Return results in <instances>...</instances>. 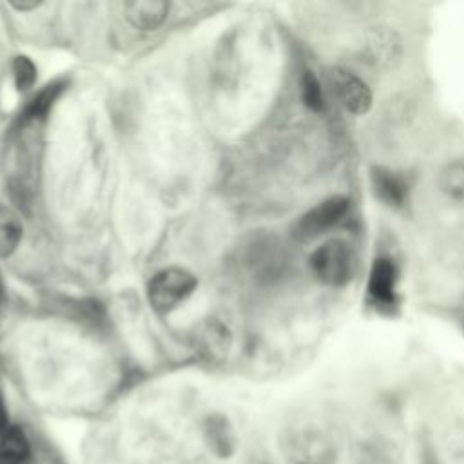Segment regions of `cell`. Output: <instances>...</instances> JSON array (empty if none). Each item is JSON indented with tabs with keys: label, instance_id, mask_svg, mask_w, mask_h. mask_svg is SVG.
<instances>
[{
	"label": "cell",
	"instance_id": "3957f363",
	"mask_svg": "<svg viewBox=\"0 0 464 464\" xmlns=\"http://www.w3.org/2000/svg\"><path fill=\"white\" fill-rule=\"evenodd\" d=\"M348 199L344 196H334L303 214L295 225H294V237L306 241L319 234H323L326 228L335 225L348 210Z\"/></svg>",
	"mask_w": 464,
	"mask_h": 464
},
{
	"label": "cell",
	"instance_id": "ba28073f",
	"mask_svg": "<svg viewBox=\"0 0 464 464\" xmlns=\"http://www.w3.org/2000/svg\"><path fill=\"white\" fill-rule=\"evenodd\" d=\"M399 38L390 27H373L366 36L364 51L375 65H392L399 56Z\"/></svg>",
	"mask_w": 464,
	"mask_h": 464
},
{
	"label": "cell",
	"instance_id": "4fadbf2b",
	"mask_svg": "<svg viewBox=\"0 0 464 464\" xmlns=\"http://www.w3.org/2000/svg\"><path fill=\"white\" fill-rule=\"evenodd\" d=\"M228 332L223 324L219 323H208L199 335V350L207 355V357H216V355H223L228 348Z\"/></svg>",
	"mask_w": 464,
	"mask_h": 464
},
{
	"label": "cell",
	"instance_id": "5bb4252c",
	"mask_svg": "<svg viewBox=\"0 0 464 464\" xmlns=\"http://www.w3.org/2000/svg\"><path fill=\"white\" fill-rule=\"evenodd\" d=\"M62 89H63V83H60V82H53V83L45 85V87L29 102V105L25 107L24 120H25V121H31V120H40V118H44V116L49 112V109L53 107L54 100L60 96Z\"/></svg>",
	"mask_w": 464,
	"mask_h": 464
},
{
	"label": "cell",
	"instance_id": "5b68a950",
	"mask_svg": "<svg viewBox=\"0 0 464 464\" xmlns=\"http://www.w3.org/2000/svg\"><path fill=\"white\" fill-rule=\"evenodd\" d=\"M288 457L294 464H332L334 450L317 433H303L290 442Z\"/></svg>",
	"mask_w": 464,
	"mask_h": 464
},
{
	"label": "cell",
	"instance_id": "d6986e66",
	"mask_svg": "<svg viewBox=\"0 0 464 464\" xmlns=\"http://www.w3.org/2000/svg\"><path fill=\"white\" fill-rule=\"evenodd\" d=\"M9 428V419H7V410H5V402L4 397L0 393V435Z\"/></svg>",
	"mask_w": 464,
	"mask_h": 464
},
{
	"label": "cell",
	"instance_id": "e0dca14e",
	"mask_svg": "<svg viewBox=\"0 0 464 464\" xmlns=\"http://www.w3.org/2000/svg\"><path fill=\"white\" fill-rule=\"evenodd\" d=\"M301 92H303V102L312 109V111H321L323 109V92L321 85L312 71H304L301 78Z\"/></svg>",
	"mask_w": 464,
	"mask_h": 464
},
{
	"label": "cell",
	"instance_id": "6da1fadb",
	"mask_svg": "<svg viewBox=\"0 0 464 464\" xmlns=\"http://www.w3.org/2000/svg\"><path fill=\"white\" fill-rule=\"evenodd\" d=\"M196 285L198 281L188 270L169 266L154 274L147 286V297L158 314H169L196 290Z\"/></svg>",
	"mask_w": 464,
	"mask_h": 464
},
{
	"label": "cell",
	"instance_id": "ffe728a7",
	"mask_svg": "<svg viewBox=\"0 0 464 464\" xmlns=\"http://www.w3.org/2000/svg\"><path fill=\"white\" fill-rule=\"evenodd\" d=\"M40 4L31 2V4H13V7H16L18 11H29V9H36Z\"/></svg>",
	"mask_w": 464,
	"mask_h": 464
},
{
	"label": "cell",
	"instance_id": "9c48e42d",
	"mask_svg": "<svg viewBox=\"0 0 464 464\" xmlns=\"http://www.w3.org/2000/svg\"><path fill=\"white\" fill-rule=\"evenodd\" d=\"M372 183L375 188V194L392 207H402L408 198V183L404 178L395 174L390 169L375 167L372 170Z\"/></svg>",
	"mask_w": 464,
	"mask_h": 464
},
{
	"label": "cell",
	"instance_id": "7a4b0ae2",
	"mask_svg": "<svg viewBox=\"0 0 464 464\" xmlns=\"http://www.w3.org/2000/svg\"><path fill=\"white\" fill-rule=\"evenodd\" d=\"M310 266L324 285L341 286L352 276V252L341 239L326 241L310 256Z\"/></svg>",
	"mask_w": 464,
	"mask_h": 464
},
{
	"label": "cell",
	"instance_id": "9a60e30c",
	"mask_svg": "<svg viewBox=\"0 0 464 464\" xmlns=\"http://www.w3.org/2000/svg\"><path fill=\"white\" fill-rule=\"evenodd\" d=\"M207 439L218 455L225 457L232 451V433H230V428L225 426L223 419L218 417V419L208 420Z\"/></svg>",
	"mask_w": 464,
	"mask_h": 464
},
{
	"label": "cell",
	"instance_id": "52a82bcc",
	"mask_svg": "<svg viewBox=\"0 0 464 464\" xmlns=\"http://www.w3.org/2000/svg\"><path fill=\"white\" fill-rule=\"evenodd\" d=\"M129 24L141 31H154L163 24L169 13V4L161 0H138L123 5Z\"/></svg>",
	"mask_w": 464,
	"mask_h": 464
},
{
	"label": "cell",
	"instance_id": "44dd1931",
	"mask_svg": "<svg viewBox=\"0 0 464 464\" xmlns=\"http://www.w3.org/2000/svg\"><path fill=\"white\" fill-rule=\"evenodd\" d=\"M0 303H2V283H0Z\"/></svg>",
	"mask_w": 464,
	"mask_h": 464
},
{
	"label": "cell",
	"instance_id": "8fae6325",
	"mask_svg": "<svg viewBox=\"0 0 464 464\" xmlns=\"http://www.w3.org/2000/svg\"><path fill=\"white\" fill-rule=\"evenodd\" d=\"M22 239L20 218L7 207L0 205V257L11 256Z\"/></svg>",
	"mask_w": 464,
	"mask_h": 464
},
{
	"label": "cell",
	"instance_id": "7c38bea8",
	"mask_svg": "<svg viewBox=\"0 0 464 464\" xmlns=\"http://www.w3.org/2000/svg\"><path fill=\"white\" fill-rule=\"evenodd\" d=\"M440 190L451 199H464V160H453L439 174Z\"/></svg>",
	"mask_w": 464,
	"mask_h": 464
},
{
	"label": "cell",
	"instance_id": "30bf717a",
	"mask_svg": "<svg viewBox=\"0 0 464 464\" xmlns=\"http://www.w3.org/2000/svg\"><path fill=\"white\" fill-rule=\"evenodd\" d=\"M29 459V442L18 426L0 435V464H24Z\"/></svg>",
	"mask_w": 464,
	"mask_h": 464
},
{
	"label": "cell",
	"instance_id": "2e32d148",
	"mask_svg": "<svg viewBox=\"0 0 464 464\" xmlns=\"http://www.w3.org/2000/svg\"><path fill=\"white\" fill-rule=\"evenodd\" d=\"M14 85L20 92L29 91L36 82V67L27 56H14L13 60Z\"/></svg>",
	"mask_w": 464,
	"mask_h": 464
},
{
	"label": "cell",
	"instance_id": "ac0fdd59",
	"mask_svg": "<svg viewBox=\"0 0 464 464\" xmlns=\"http://www.w3.org/2000/svg\"><path fill=\"white\" fill-rule=\"evenodd\" d=\"M357 464H393V462H392L390 457L384 455L382 451L366 448V450H362V453L357 457Z\"/></svg>",
	"mask_w": 464,
	"mask_h": 464
},
{
	"label": "cell",
	"instance_id": "8992f818",
	"mask_svg": "<svg viewBox=\"0 0 464 464\" xmlns=\"http://www.w3.org/2000/svg\"><path fill=\"white\" fill-rule=\"evenodd\" d=\"M368 295L377 306L395 303V266L388 257L375 259L368 279Z\"/></svg>",
	"mask_w": 464,
	"mask_h": 464
},
{
	"label": "cell",
	"instance_id": "277c9868",
	"mask_svg": "<svg viewBox=\"0 0 464 464\" xmlns=\"http://www.w3.org/2000/svg\"><path fill=\"white\" fill-rule=\"evenodd\" d=\"M332 83L341 103L353 114H364L372 105V92L362 80L344 69L332 71Z\"/></svg>",
	"mask_w": 464,
	"mask_h": 464
}]
</instances>
